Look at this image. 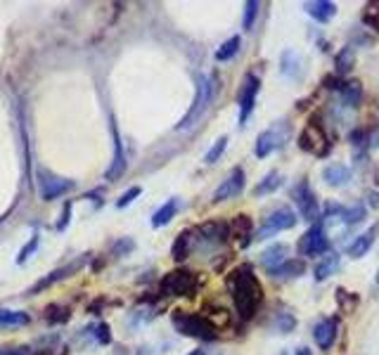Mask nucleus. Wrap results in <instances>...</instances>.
Listing matches in <instances>:
<instances>
[{
	"label": "nucleus",
	"instance_id": "32",
	"mask_svg": "<svg viewBox=\"0 0 379 355\" xmlns=\"http://www.w3.org/2000/svg\"><path fill=\"white\" fill-rule=\"evenodd\" d=\"M140 187H130V190H126L121 197H119V202H117V209H126L128 204H133L137 197H140Z\"/></svg>",
	"mask_w": 379,
	"mask_h": 355
},
{
	"label": "nucleus",
	"instance_id": "12",
	"mask_svg": "<svg viewBox=\"0 0 379 355\" xmlns=\"http://www.w3.org/2000/svg\"><path fill=\"white\" fill-rule=\"evenodd\" d=\"M283 140H285V133H280L278 128L263 130V133L256 137V157L258 159L271 157V154L278 150L280 145H283Z\"/></svg>",
	"mask_w": 379,
	"mask_h": 355
},
{
	"label": "nucleus",
	"instance_id": "3",
	"mask_svg": "<svg viewBox=\"0 0 379 355\" xmlns=\"http://www.w3.org/2000/svg\"><path fill=\"white\" fill-rule=\"evenodd\" d=\"M174 324L176 329L185 336H197V339H206V341L216 336V327L206 318H202V315H187L178 311L174 315Z\"/></svg>",
	"mask_w": 379,
	"mask_h": 355
},
{
	"label": "nucleus",
	"instance_id": "2",
	"mask_svg": "<svg viewBox=\"0 0 379 355\" xmlns=\"http://www.w3.org/2000/svg\"><path fill=\"white\" fill-rule=\"evenodd\" d=\"M211 97H214V85H211L209 78L197 76V93H194V102L187 110V114L183 116V121L178 123V130H185L190 125H194L199 121V116L206 112V107L211 105Z\"/></svg>",
	"mask_w": 379,
	"mask_h": 355
},
{
	"label": "nucleus",
	"instance_id": "8",
	"mask_svg": "<svg viewBox=\"0 0 379 355\" xmlns=\"http://www.w3.org/2000/svg\"><path fill=\"white\" fill-rule=\"evenodd\" d=\"M244 171L242 168H235L226 180L221 182V187L214 192V202H226V199H233L237 194H242L244 190Z\"/></svg>",
	"mask_w": 379,
	"mask_h": 355
},
{
	"label": "nucleus",
	"instance_id": "35",
	"mask_svg": "<svg viewBox=\"0 0 379 355\" xmlns=\"http://www.w3.org/2000/svg\"><path fill=\"white\" fill-rule=\"evenodd\" d=\"M97 341L109 343V327L107 324H100V327H97Z\"/></svg>",
	"mask_w": 379,
	"mask_h": 355
},
{
	"label": "nucleus",
	"instance_id": "21",
	"mask_svg": "<svg viewBox=\"0 0 379 355\" xmlns=\"http://www.w3.org/2000/svg\"><path fill=\"white\" fill-rule=\"evenodd\" d=\"M280 185H283V175H280L278 171H271V173H268V175L263 178V180L254 187V194H256V197H263V194L275 192Z\"/></svg>",
	"mask_w": 379,
	"mask_h": 355
},
{
	"label": "nucleus",
	"instance_id": "28",
	"mask_svg": "<svg viewBox=\"0 0 379 355\" xmlns=\"http://www.w3.org/2000/svg\"><path fill=\"white\" fill-rule=\"evenodd\" d=\"M342 95H344V102H346L348 107H358V102H360V83L358 81L344 83Z\"/></svg>",
	"mask_w": 379,
	"mask_h": 355
},
{
	"label": "nucleus",
	"instance_id": "20",
	"mask_svg": "<svg viewBox=\"0 0 379 355\" xmlns=\"http://www.w3.org/2000/svg\"><path fill=\"white\" fill-rule=\"evenodd\" d=\"M176 209H178V204H176V199H169L162 209H157L154 211V216H152V227H164V225H169L171 218L176 216Z\"/></svg>",
	"mask_w": 379,
	"mask_h": 355
},
{
	"label": "nucleus",
	"instance_id": "18",
	"mask_svg": "<svg viewBox=\"0 0 379 355\" xmlns=\"http://www.w3.org/2000/svg\"><path fill=\"white\" fill-rule=\"evenodd\" d=\"M323 178H325L327 185L342 187V185H346V182L351 180V168H348V166H344V164H330L323 171Z\"/></svg>",
	"mask_w": 379,
	"mask_h": 355
},
{
	"label": "nucleus",
	"instance_id": "23",
	"mask_svg": "<svg viewBox=\"0 0 379 355\" xmlns=\"http://www.w3.org/2000/svg\"><path fill=\"white\" fill-rule=\"evenodd\" d=\"M339 268V256L337 254H327V259L315 268V279H327L330 275H335Z\"/></svg>",
	"mask_w": 379,
	"mask_h": 355
},
{
	"label": "nucleus",
	"instance_id": "29",
	"mask_svg": "<svg viewBox=\"0 0 379 355\" xmlns=\"http://www.w3.org/2000/svg\"><path fill=\"white\" fill-rule=\"evenodd\" d=\"M226 147H228V135H221V137H218V140L214 142V147H211V150L206 152L204 164H216L218 159L223 157V152H226Z\"/></svg>",
	"mask_w": 379,
	"mask_h": 355
},
{
	"label": "nucleus",
	"instance_id": "5",
	"mask_svg": "<svg viewBox=\"0 0 379 355\" xmlns=\"http://www.w3.org/2000/svg\"><path fill=\"white\" fill-rule=\"evenodd\" d=\"M74 187L71 180H62V178H55L48 171H38V190H41V197L45 202H53V199L62 197Z\"/></svg>",
	"mask_w": 379,
	"mask_h": 355
},
{
	"label": "nucleus",
	"instance_id": "14",
	"mask_svg": "<svg viewBox=\"0 0 379 355\" xmlns=\"http://www.w3.org/2000/svg\"><path fill=\"white\" fill-rule=\"evenodd\" d=\"M377 232H379V223H377V225H372L367 232L358 234V237H355L353 242L346 246V254L351 256V259H363V256L367 254V251L372 249V244H375Z\"/></svg>",
	"mask_w": 379,
	"mask_h": 355
},
{
	"label": "nucleus",
	"instance_id": "27",
	"mask_svg": "<svg viewBox=\"0 0 379 355\" xmlns=\"http://www.w3.org/2000/svg\"><path fill=\"white\" fill-rule=\"evenodd\" d=\"M233 234H237V237H244L242 246L249 244V237H251V218H246V216H237V218H233Z\"/></svg>",
	"mask_w": 379,
	"mask_h": 355
},
{
	"label": "nucleus",
	"instance_id": "34",
	"mask_svg": "<svg viewBox=\"0 0 379 355\" xmlns=\"http://www.w3.org/2000/svg\"><path fill=\"white\" fill-rule=\"evenodd\" d=\"M344 62H346V69H351L348 64H351V62H353V57H351V53L346 55V50H344V53L339 55V60H337V67H339V71H344Z\"/></svg>",
	"mask_w": 379,
	"mask_h": 355
},
{
	"label": "nucleus",
	"instance_id": "4",
	"mask_svg": "<svg viewBox=\"0 0 379 355\" xmlns=\"http://www.w3.org/2000/svg\"><path fill=\"white\" fill-rule=\"evenodd\" d=\"M296 225V216L292 209H287V206H283V209L273 211L271 216L266 218V223L261 225V230H258V237L256 239H268L273 237V234L283 232V230H289V227Z\"/></svg>",
	"mask_w": 379,
	"mask_h": 355
},
{
	"label": "nucleus",
	"instance_id": "33",
	"mask_svg": "<svg viewBox=\"0 0 379 355\" xmlns=\"http://www.w3.org/2000/svg\"><path fill=\"white\" fill-rule=\"evenodd\" d=\"M36 244H38V237H33L31 242H28V244L24 246V249H22V254L17 256V263H24V261L28 259V254H31V251L36 249Z\"/></svg>",
	"mask_w": 379,
	"mask_h": 355
},
{
	"label": "nucleus",
	"instance_id": "15",
	"mask_svg": "<svg viewBox=\"0 0 379 355\" xmlns=\"http://www.w3.org/2000/svg\"><path fill=\"white\" fill-rule=\"evenodd\" d=\"M337 320L335 318H327L323 320V322H318L315 324V329H313V339L315 343H318L323 351H327V348H332V343H335L337 339Z\"/></svg>",
	"mask_w": 379,
	"mask_h": 355
},
{
	"label": "nucleus",
	"instance_id": "38",
	"mask_svg": "<svg viewBox=\"0 0 379 355\" xmlns=\"http://www.w3.org/2000/svg\"><path fill=\"white\" fill-rule=\"evenodd\" d=\"M0 355H28L26 348H8V351H0Z\"/></svg>",
	"mask_w": 379,
	"mask_h": 355
},
{
	"label": "nucleus",
	"instance_id": "9",
	"mask_svg": "<svg viewBox=\"0 0 379 355\" xmlns=\"http://www.w3.org/2000/svg\"><path fill=\"white\" fill-rule=\"evenodd\" d=\"M294 199L301 209V216L306 220H318L320 218V209H318V202H315V194L313 190L308 187V182H301V185L294 190Z\"/></svg>",
	"mask_w": 379,
	"mask_h": 355
},
{
	"label": "nucleus",
	"instance_id": "37",
	"mask_svg": "<svg viewBox=\"0 0 379 355\" xmlns=\"http://www.w3.org/2000/svg\"><path fill=\"white\" fill-rule=\"evenodd\" d=\"M294 318H292V315H285V318H283V322H280V329H283V331H289L292 327H294Z\"/></svg>",
	"mask_w": 379,
	"mask_h": 355
},
{
	"label": "nucleus",
	"instance_id": "42",
	"mask_svg": "<svg viewBox=\"0 0 379 355\" xmlns=\"http://www.w3.org/2000/svg\"><path fill=\"white\" fill-rule=\"evenodd\" d=\"M377 284H379V272H377Z\"/></svg>",
	"mask_w": 379,
	"mask_h": 355
},
{
	"label": "nucleus",
	"instance_id": "39",
	"mask_svg": "<svg viewBox=\"0 0 379 355\" xmlns=\"http://www.w3.org/2000/svg\"><path fill=\"white\" fill-rule=\"evenodd\" d=\"M370 204H372V206H377V209H379V194H377V192H372V194H370Z\"/></svg>",
	"mask_w": 379,
	"mask_h": 355
},
{
	"label": "nucleus",
	"instance_id": "17",
	"mask_svg": "<svg viewBox=\"0 0 379 355\" xmlns=\"http://www.w3.org/2000/svg\"><path fill=\"white\" fill-rule=\"evenodd\" d=\"M306 8V12L313 17V19H318V21H330L332 17L337 15V5L335 3H330V0H311V3H306L303 5Z\"/></svg>",
	"mask_w": 379,
	"mask_h": 355
},
{
	"label": "nucleus",
	"instance_id": "22",
	"mask_svg": "<svg viewBox=\"0 0 379 355\" xmlns=\"http://www.w3.org/2000/svg\"><path fill=\"white\" fill-rule=\"evenodd\" d=\"M303 270H306V263L303 261H287L278 270H273V275L275 277H296V275H303Z\"/></svg>",
	"mask_w": 379,
	"mask_h": 355
},
{
	"label": "nucleus",
	"instance_id": "41",
	"mask_svg": "<svg viewBox=\"0 0 379 355\" xmlns=\"http://www.w3.org/2000/svg\"><path fill=\"white\" fill-rule=\"evenodd\" d=\"M190 355H206V353H204V351H192Z\"/></svg>",
	"mask_w": 379,
	"mask_h": 355
},
{
	"label": "nucleus",
	"instance_id": "19",
	"mask_svg": "<svg viewBox=\"0 0 379 355\" xmlns=\"http://www.w3.org/2000/svg\"><path fill=\"white\" fill-rule=\"evenodd\" d=\"M28 324V313L24 311H12V308H0V327H24Z\"/></svg>",
	"mask_w": 379,
	"mask_h": 355
},
{
	"label": "nucleus",
	"instance_id": "31",
	"mask_svg": "<svg viewBox=\"0 0 379 355\" xmlns=\"http://www.w3.org/2000/svg\"><path fill=\"white\" fill-rule=\"evenodd\" d=\"M365 218V209L363 206H353V209H346L342 214V220L346 223V225H355V223H360Z\"/></svg>",
	"mask_w": 379,
	"mask_h": 355
},
{
	"label": "nucleus",
	"instance_id": "1",
	"mask_svg": "<svg viewBox=\"0 0 379 355\" xmlns=\"http://www.w3.org/2000/svg\"><path fill=\"white\" fill-rule=\"evenodd\" d=\"M230 287H233V299H235V306H237V313L242 315V318L254 315L258 303L263 299V289L261 284H258L251 266H242L233 272Z\"/></svg>",
	"mask_w": 379,
	"mask_h": 355
},
{
	"label": "nucleus",
	"instance_id": "10",
	"mask_svg": "<svg viewBox=\"0 0 379 355\" xmlns=\"http://www.w3.org/2000/svg\"><path fill=\"white\" fill-rule=\"evenodd\" d=\"M258 88H261V81H258L256 76H246L244 88H242V93H239V123H244L246 119H249L251 110H254Z\"/></svg>",
	"mask_w": 379,
	"mask_h": 355
},
{
	"label": "nucleus",
	"instance_id": "30",
	"mask_svg": "<svg viewBox=\"0 0 379 355\" xmlns=\"http://www.w3.org/2000/svg\"><path fill=\"white\" fill-rule=\"evenodd\" d=\"M258 8H261V5H258L256 0H249V3L244 5V21H242L244 31H251V26H254V19H256V15H258Z\"/></svg>",
	"mask_w": 379,
	"mask_h": 355
},
{
	"label": "nucleus",
	"instance_id": "26",
	"mask_svg": "<svg viewBox=\"0 0 379 355\" xmlns=\"http://www.w3.org/2000/svg\"><path fill=\"white\" fill-rule=\"evenodd\" d=\"M171 256H174L176 261H183L190 256V232H180L176 237L174 242V249H171Z\"/></svg>",
	"mask_w": 379,
	"mask_h": 355
},
{
	"label": "nucleus",
	"instance_id": "7",
	"mask_svg": "<svg viewBox=\"0 0 379 355\" xmlns=\"http://www.w3.org/2000/svg\"><path fill=\"white\" fill-rule=\"evenodd\" d=\"M194 287V277L187 270H174L162 279V294L166 296H185Z\"/></svg>",
	"mask_w": 379,
	"mask_h": 355
},
{
	"label": "nucleus",
	"instance_id": "25",
	"mask_svg": "<svg viewBox=\"0 0 379 355\" xmlns=\"http://www.w3.org/2000/svg\"><path fill=\"white\" fill-rule=\"evenodd\" d=\"M202 237L206 239V242H214V244L223 242V239L228 237L226 225H223V223H209V225L202 227Z\"/></svg>",
	"mask_w": 379,
	"mask_h": 355
},
{
	"label": "nucleus",
	"instance_id": "6",
	"mask_svg": "<svg viewBox=\"0 0 379 355\" xmlns=\"http://www.w3.org/2000/svg\"><path fill=\"white\" fill-rule=\"evenodd\" d=\"M301 150L313 152L315 157H325L330 152V140H327L325 130L318 123H308L306 130L301 133Z\"/></svg>",
	"mask_w": 379,
	"mask_h": 355
},
{
	"label": "nucleus",
	"instance_id": "40",
	"mask_svg": "<svg viewBox=\"0 0 379 355\" xmlns=\"http://www.w3.org/2000/svg\"><path fill=\"white\" fill-rule=\"evenodd\" d=\"M296 355H311V351H308V348H298Z\"/></svg>",
	"mask_w": 379,
	"mask_h": 355
},
{
	"label": "nucleus",
	"instance_id": "13",
	"mask_svg": "<svg viewBox=\"0 0 379 355\" xmlns=\"http://www.w3.org/2000/svg\"><path fill=\"white\" fill-rule=\"evenodd\" d=\"M301 249H303V254H308V256H318V254H323V251H327V237H325V230L320 223H315L311 230L303 234Z\"/></svg>",
	"mask_w": 379,
	"mask_h": 355
},
{
	"label": "nucleus",
	"instance_id": "11",
	"mask_svg": "<svg viewBox=\"0 0 379 355\" xmlns=\"http://www.w3.org/2000/svg\"><path fill=\"white\" fill-rule=\"evenodd\" d=\"M112 137H114V159H112V166L105 173L107 180H117V178L124 175L126 171V154H124V142H121V135H119V128L112 119Z\"/></svg>",
	"mask_w": 379,
	"mask_h": 355
},
{
	"label": "nucleus",
	"instance_id": "16",
	"mask_svg": "<svg viewBox=\"0 0 379 355\" xmlns=\"http://www.w3.org/2000/svg\"><path fill=\"white\" fill-rule=\"evenodd\" d=\"M287 256H289V246H285V244H273L271 249H266L263 251V256H261V263L268 268V270H278L283 263H287Z\"/></svg>",
	"mask_w": 379,
	"mask_h": 355
},
{
	"label": "nucleus",
	"instance_id": "24",
	"mask_svg": "<svg viewBox=\"0 0 379 355\" xmlns=\"http://www.w3.org/2000/svg\"><path fill=\"white\" fill-rule=\"evenodd\" d=\"M239 45H242V41H239V36H233V38H228V41L223 43L221 48L216 50V60H218V62H226V60H230V57L237 55Z\"/></svg>",
	"mask_w": 379,
	"mask_h": 355
},
{
	"label": "nucleus",
	"instance_id": "36",
	"mask_svg": "<svg viewBox=\"0 0 379 355\" xmlns=\"http://www.w3.org/2000/svg\"><path fill=\"white\" fill-rule=\"evenodd\" d=\"M69 211H71V204H65V214H62V220L57 223V230H65L69 223Z\"/></svg>",
	"mask_w": 379,
	"mask_h": 355
}]
</instances>
